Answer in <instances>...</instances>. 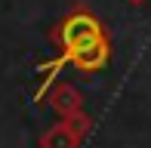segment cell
Segmentation results:
<instances>
[{
  "label": "cell",
  "mask_w": 151,
  "mask_h": 148,
  "mask_svg": "<svg viewBox=\"0 0 151 148\" xmlns=\"http://www.w3.org/2000/svg\"><path fill=\"white\" fill-rule=\"evenodd\" d=\"M80 142H83V139L68 126V120L52 124L50 130H43V136H40V148H80Z\"/></svg>",
  "instance_id": "3957f363"
},
{
  "label": "cell",
  "mask_w": 151,
  "mask_h": 148,
  "mask_svg": "<svg viewBox=\"0 0 151 148\" xmlns=\"http://www.w3.org/2000/svg\"><path fill=\"white\" fill-rule=\"evenodd\" d=\"M50 40L62 50V56L56 59V62H50V65L40 68V74H46V80H50L52 71L59 74L65 65H74L77 71H86V74L102 71V68L108 65V59H111L108 34H105L102 22L93 16L90 9H74V12H68L56 28L50 31ZM46 80L40 83L37 99H43Z\"/></svg>",
  "instance_id": "6da1fadb"
},
{
  "label": "cell",
  "mask_w": 151,
  "mask_h": 148,
  "mask_svg": "<svg viewBox=\"0 0 151 148\" xmlns=\"http://www.w3.org/2000/svg\"><path fill=\"white\" fill-rule=\"evenodd\" d=\"M127 3H129V6H142L145 0H127Z\"/></svg>",
  "instance_id": "5b68a950"
},
{
  "label": "cell",
  "mask_w": 151,
  "mask_h": 148,
  "mask_svg": "<svg viewBox=\"0 0 151 148\" xmlns=\"http://www.w3.org/2000/svg\"><path fill=\"white\" fill-rule=\"evenodd\" d=\"M62 120H68V126H71V130L77 133L80 139H83L86 133H90V126H93V120H90V114H83V111H80V114H74V117H62Z\"/></svg>",
  "instance_id": "277c9868"
},
{
  "label": "cell",
  "mask_w": 151,
  "mask_h": 148,
  "mask_svg": "<svg viewBox=\"0 0 151 148\" xmlns=\"http://www.w3.org/2000/svg\"><path fill=\"white\" fill-rule=\"evenodd\" d=\"M50 105L62 117H74V114L83 111V93L74 83H56L50 86Z\"/></svg>",
  "instance_id": "7a4b0ae2"
}]
</instances>
